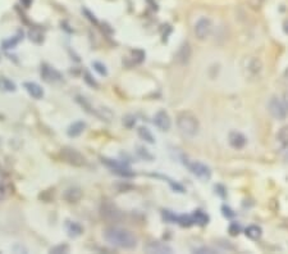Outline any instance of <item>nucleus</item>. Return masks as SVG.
<instances>
[{"label":"nucleus","mask_w":288,"mask_h":254,"mask_svg":"<svg viewBox=\"0 0 288 254\" xmlns=\"http://www.w3.org/2000/svg\"><path fill=\"white\" fill-rule=\"evenodd\" d=\"M192 220H194V224L200 225V226H205L209 224V216L201 210L195 211L192 215Z\"/></svg>","instance_id":"nucleus-19"},{"label":"nucleus","mask_w":288,"mask_h":254,"mask_svg":"<svg viewBox=\"0 0 288 254\" xmlns=\"http://www.w3.org/2000/svg\"><path fill=\"white\" fill-rule=\"evenodd\" d=\"M242 68H244V72L246 77L256 78L259 77V75H260L261 71H263V63H261L260 59L256 58V57H249V58H246L244 61Z\"/></svg>","instance_id":"nucleus-4"},{"label":"nucleus","mask_w":288,"mask_h":254,"mask_svg":"<svg viewBox=\"0 0 288 254\" xmlns=\"http://www.w3.org/2000/svg\"><path fill=\"white\" fill-rule=\"evenodd\" d=\"M0 87L6 91H16V85L6 77L0 78Z\"/></svg>","instance_id":"nucleus-22"},{"label":"nucleus","mask_w":288,"mask_h":254,"mask_svg":"<svg viewBox=\"0 0 288 254\" xmlns=\"http://www.w3.org/2000/svg\"><path fill=\"white\" fill-rule=\"evenodd\" d=\"M28 36H30L31 41L36 42V44H40V42L44 41V35H42L41 31L39 30H31Z\"/></svg>","instance_id":"nucleus-23"},{"label":"nucleus","mask_w":288,"mask_h":254,"mask_svg":"<svg viewBox=\"0 0 288 254\" xmlns=\"http://www.w3.org/2000/svg\"><path fill=\"white\" fill-rule=\"evenodd\" d=\"M187 167L191 171L192 175L197 177L201 181H209L211 179V170L204 163L199 162V161H194V162H187Z\"/></svg>","instance_id":"nucleus-7"},{"label":"nucleus","mask_w":288,"mask_h":254,"mask_svg":"<svg viewBox=\"0 0 288 254\" xmlns=\"http://www.w3.org/2000/svg\"><path fill=\"white\" fill-rule=\"evenodd\" d=\"M86 129V123L83 121H76L67 129V135L70 137H77Z\"/></svg>","instance_id":"nucleus-16"},{"label":"nucleus","mask_w":288,"mask_h":254,"mask_svg":"<svg viewBox=\"0 0 288 254\" xmlns=\"http://www.w3.org/2000/svg\"><path fill=\"white\" fill-rule=\"evenodd\" d=\"M85 81H86L87 84H89L90 86H92V87L99 86V85H97V82L95 81V80L91 77V76H90V73H85Z\"/></svg>","instance_id":"nucleus-31"},{"label":"nucleus","mask_w":288,"mask_h":254,"mask_svg":"<svg viewBox=\"0 0 288 254\" xmlns=\"http://www.w3.org/2000/svg\"><path fill=\"white\" fill-rule=\"evenodd\" d=\"M211 30H213V23L209 18L201 17L196 23H195L194 32L195 36L199 40H206L211 34Z\"/></svg>","instance_id":"nucleus-8"},{"label":"nucleus","mask_w":288,"mask_h":254,"mask_svg":"<svg viewBox=\"0 0 288 254\" xmlns=\"http://www.w3.org/2000/svg\"><path fill=\"white\" fill-rule=\"evenodd\" d=\"M92 67H94V70L96 71L100 76H104V77L108 76V70H106L105 65H103V63H100V62H92Z\"/></svg>","instance_id":"nucleus-25"},{"label":"nucleus","mask_w":288,"mask_h":254,"mask_svg":"<svg viewBox=\"0 0 288 254\" xmlns=\"http://www.w3.org/2000/svg\"><path fill=\"white\" fill-rule=\"evenodd\" d=\"M154 123L158 127L160 131H169L170 127H172V120L169 117L168 113L164 111V109H160L154 116Z\"/></svg>","instance_id":"nucleus-9"},{"label":"nucleus","mask_w":288,"mask_h":254,"mask_svg":"<svg viewBox=\"0 0 288 254\" xmlns=\"http://www.w3.org/2000/svg\"><path fill=\"white\" fill-rule=\"evenodd\" d=\"M137 154L140 156V158H142V160L145 161H151L152 160V156L149 153V151L146 150V149L144 148H139V150H137Z\"/></svg>","instance_id":"nucleus-29"},{"label":"nucleus","mask_w":288,"mask_h":254,"mask_svg":"<svg viewBox=\"0 0 288 254\" xmlns=\"http://www.w3.org/2000/svg\"><path fill=\"white\" fill-rule=\"evenodd\" d=\"M103 165H105L109 170H111V172L116 173V175H120L122 177H133L135 173L128 168V166L126 163L120 162V161L110 160V158H103L101 160Z\"/></svg>","instance_id":"nucleus-5"},{"label":"nucleus","mask_w":288,"mask_h":254,"mask_svg":"<svg viewBox=\"0 0 288 254\" xmlns=\"http://www.w3.org/2000/svg\"><path fill=\"white\" fill-rule=\"evenodd\" d=\"M283 31H284L285 35H288V20H285L283 23Z\"/></svg>","instance_id":"nucleus-33"},{"label":"nucleus","mask_w":288,"mask_h":254,"mask_svg":"<svg viewBox=\"0 0 288 254\" xmlns=\"http://www.w3.org/2000/svg\"><path fill=\"white\" fill-rule=\"evenodd\" d=\"M195 253H214L213 249L210 248H197L195 249Z\"/></svg>","instance_id":"nucleus-32"},{"label":"nucleus","mask_w":288,"mask_h":254,"mask_svg":"<svg viewBox=\"0 0 288 254\" xmlns=\"http://www.w3.org/2000/svg\"><path fill=\"white\" fill-rule=\"evenodd\" d=\"M106 243L121 249H133L137 245V236L130 230L122 227H106L103 231Z\"/></svg>","instance_id":"nucleus-1"},{"label":"nucleus","mask_w":288,"mask_h":254,"mask_svg":"<svg viewBox=\"0 0 288 254\" xmlns=\"http://www.w3.org/2000/svg\"><path fill=\"white\" fill-rule=\"evenodd\" d=\"M21 39H22V35H18V36H14L12 37V39L6 40V41L3 42L4 49H13V47L21 41Z\"/></svg>","instance_id":"nucleus-24"},{"label":"nucleus","mask_w":288,"mask_h":254,"mask_svg":"<svg viewBox=\"0 0 288 254\" xmlns=\"http://www.w3.org/2000/svg\"><path fill=\"white\" fill-rule=\"evenodd\" d=\"M268 111L274 120L283 121L288 116V109L285 107L283 99L278 98V96H273L268 103Z\"/></svg>","instance_id":"nucleus-3"},{"label":"nucleus","mask_w":288,"mask_h":254,"mask_svg":"<svg viewBox=\"0 0 288 254\" xmlns=\"http://www.w3.org/2000/svg\"><path fill=\"white\" fill-rule=\"evenodd\" d=\"M62 157H63V160L67 163L76 166V167H81V166L86 165V158L75 148H70V146L63 148L62 149Z\"/></svg>","instance_id":"nucleus-6"},{"label":"nucleus","mask_w":288,"mask_h":254,"mask_svg":"<svg viewBox=\"0 0 288 254\" xmlns=\"http://www.w3.org/2000/svg\"><path fill=\"white\" fill-rule=\"evenodd\" d=\"M64 226H66L67 234L71 237H78L83 232L82 226L78 222H75V221H67Z\"/></svg>","instance_id":"nucleus-17"},{"label":"nucleus","mask_w":288,"mask_h":254,"mask_svg":"<svg viewBox=\"0 0 288 254\" xmlns=\"http://www.w3.org/2000/svg\"><path fill=\"white\" fill-rule=\"evenodd\" d=\"M21 2H22V3H23V6L30 7V4H31V2H32V0H21Z\"/></svg>","instance_id":"nucleus-35"},{"label":"nucleus","mask_w":288,"mask_h":254,"mask_svg":"<svg viewBox=\"0 0 288 254\" xmlns=\"http://www.w3.org/2000/svg\"><path fill=\"white\" fill-rule=\"evenodd\" d=\"M137 134H139V136L141 137L142 140H145V141L149 142V144H154V142H155V137H154V135L151 134V131H150L147 127H139Z\"/></svg>","instance_id":"nucleus-21"},{"label":"nucleus","mask_w":288,"mask_h":254,"mask_svg":"<svg viewBox=\"0 0 288 254\" xmlns=\"http://www.w3.org/2000/svg\"><path fill=\"white\" fill-rule=\"evenodd\" d=\"M11 194V187L7 184H0V200L8 198Z\"/></svg>","instance_id":"nucleus-27"},{"label":"nucleus","mask_w":288,"mask_h":254,"mask_svg":"<svg viewBox=\"0 0 288 254\" xmlns=\"http://www.w3.org/2000/svg\"><path fill=\"white\" fill-rule=\"evenodd\" d=\"M192 56V47L190 45V42H183L182 45L178 49L177 54H176V61L180 63V65H187L191 59Z\"/></svg>","instance_id":"nucleus-11"},{"label":"nucleus","mask_w":288,"mask_h":254,"mask_svg":"<svg viewBox=\"0 0 288 254\" xmlns=\"http://www.w3.org/2000/svg\"><path fill=\"white\" fill-rule=\"evenodd\" d=\"M40 73H41L42 78H44L45 81H47V82H58V81H61L62 78H63L62 77V73L59 72L58 70H55V68L51 67V66L46 65V63L41 65Z\"/></svg>","instance_id":"nucleus-10"},{"label":"nucleus","mask_w":288,"mask_h":254,"mask_svg":"<svg viewBox=\"0 0 288 254\" xmlns=\"http://www.w3.org/2000/svg\"><path fill=\"white\" fill-rule=\"evenodd\" d=\"M245 234H246V236L249 237V239H251V240H259L261 235H263V230H261V227L258 226V225H251V226H249L245 230Z\"/></svg>","instance_id":"nucleus-18"},{"label":"nucleus","mask_w":288,"mask_h":254,"mask_svg":"<svg viewBox=\"0 0 288 254\" xmlns=\"http://www.w3.org/2000/svg\"><path fill=\"white\" fill-rule=\"evenodd\" d=\"M70 250V246L67 245V244H59V245L54 246V248L50 249V253H54V254H61V253H68Z\"/></svg>","instance_id":"nucleus-26"},{"label":"nucleus","mask_w":288,"mask_h":254,"mask_svg":"<svg viewBox=\"0 0 288 254\" xmlns=\"http://www.w3.org/2000/svg\"><path fill=\"white\" fill-rule=\"evenodd\" d=\"M82 13L85 14V16H87V20H89L90 22L95 23V25H99V21H97V18L95 17V14H92L91 12L89 11V9L83 8V9H82Z\"/></svg>","instance_id":"nucleus-28"},{"label":"nucleus","mask_w":288,"mask_h":254,"mask_svg":"<svg viewBox=\"0 0 288 254\" xmlns=\"http://www.w3.org/2000/svg\"><path fill=\"white\" fill-rule=\"evenodd\" d=\"M144 250L147 253H158V254H168L173 253V249L165 243H161V241H151V243L146 244L144 246Z\"/></svg>","instance_id":"nucleus-12"},{"label":"nucleus","mask_w":288,"mask_h":254,"mask_svg":"<svg viewBox=\"0 0 288 254\" xmlns=\"http://www.w3.org/2000/svg\"><path fill=\"white\" fill-rule=\"evenodd\" d=\"M177 127L183 136L192 139L199 134L200 122L194 113L183 111L177 116Z\"/></svg>","instance_id":"nucleus-2"},{"label":"nucleus","mask_w":288,"mask_h":254,"mask_svg":"<svg viewBox=\"0 0 288 254\" xmlns=\"http://www.w3.org/2000/svg\"><path fill=\"white\" fill-rule=\"evenodd\" d=\"M82 198V190L80 187H68L63 193V199L67 203H78Z\"/></svg>","instance_id":"nucleus-14"},{"label":"nucleus","mask_w":288,"mask_h":254,"mask_svg":"<svg viewBox=\"0 0 288 254\" xmlns=\"http://www.w3.org/2000/svg\"><path fill=\"white\" fill-rule=\"evenodd\" d=\"M240 225H237V224H232L229 226V234L232 235V236H237V235L240 234Z\"/></svg>","instance_id":"nucleus-30"},{"label":"nucleus","mask_w":288,"mask_h":254,"mask_svg":"<svg viewBox=\"0 0 288 254\" xmlns=\"http://www.w3.org/2000/svg\"><path fill=\"white\" fill-rule=\"evenodd\" d=\"M283 101H284L285 107H287V109H288V92H285V94L283 95Z\"/></svg>","instance_id":"nucleus-34"},{"label":"nucleus","mask_w":288,"mask_h":254,"mask_svg":"<svg viewBox=\"0 0 288 254\" xmlns=\"http://www.w3.org/2000/svg\"><path fill=\"white\" fill-rule=\"evenodd\" d=\"M228 142L229 145L235 149H242L246 145L247 139L242 132L240 131H231L228 135Z\"/></svg>","instance_id":"nucleus-13"},{"label":"nucleus","mask_w":288,"mask_h":254,"mask_svg":"<svg viewBox=\"0 0 288 254\" xmlns=\"http://www.w3.org/2000/svg\"><path fill=\"white\" fill-rule=\"evenodd\" d=\"M277 140L280 144L282 148H287L288 146V125L282 126L277 134Z\"/></svg>","instance_id":"nucleus-20"},{"label":"nucleus","mask_w":288,"mask_h":254,"mask_svg":"<svg viewBox=\"0 0 288 254\" xmlns=\"http://www.w3.org/2000/svg\"><path fill=\"white\" fill-rule=\"evenodd\" d=\"M284 161H285V162L288 163V151H287V153L284 154Z\"/></svg>","instance_id":"nucleus-36"},{"label":"nucleus","mask_w":288,"mask_h":254,"mask_svg":"<svg viewBox=\"0 0 288 254\" xmlns=\"http://www.w3.org/2000/svg\"><path fill=\"white\" fill-rule=\"evenodd\" d=\"M23 87H25L26 91L28 92V95L30 96H32L33 99H42V96H44V90H42V87L40 86L39 84H36V82H32V81H27L23 84Z\"/></svg>","instance_id":"nucleus-15"}]
</instances>
